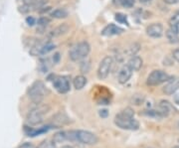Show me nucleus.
Here are the masks:
<instances>
[{"label":"nucleus","instance_id":"nucleus-1","mask_svg":"<svg viewBox=\"0 0 179 148\" xmlns=\"http://www.w3.org/2000/svg\"><path fill=\"white\" fill-rule=\"evenodd\" d=\"M115 123L125 130H137L139 127V122L134 118V111L130 108H126L117 113L115 117Z\"/></svg>","mask_w":179,"mask_h":148},{"label":"nucleus","instance_id":"nucleus-2","mask_svg":"<svg viewBox=\"0 0 179 148\" xmlns=\"http://www.w3.org/2000/svg\"><path fill=\"white\" fill-rule=\"evenodd\" d=\"M67 134H68V140L78 141L80 143L87 145H94L98 143L99 141L98 136L95 133L87 130H74L67 132Z\"/></svg>","mask_w":179,"mask_h":148},{"label":"nucleus","instance_id":"nucleus-3","mask_svg":"<svg viewBox=\"0 0 179 148\" xmlns=\"http://www.w3.org/2000/svg\"><path fill=\"white\" fill-rule=\"evenodd\" d=\"M49 94V90L45 84L41 81H36L28 90V96L34 104H39L43 101L45 96Z\"/></svg>","mask_w":179,"mask_h":148},{"label":"nucleus","instance_id":"nucleus-4","mask_svg":"<svg viewBox=\"0 0 179 148\" xmlns=\"http://www.w3.org/2000/svg\"><path fill=\"white\" fill-rule=\"evenodd\" d=\"M50 110L49 105L47 104H37L36 108L31 109L27 114V122L30 125L40 124L44 120V116Z\"/></svg>","mask_w":179,"mask_h":148},{"label":"nucleus","instance_id":"nucleus-5","mask_svg":"<svg viewBox=\"0 0 179 148\" xmlns=\"http://www.w3.org/2000/svg\"><path fill=\"white\" fill-rule=\"evenodd\" d=\"M91 47L89 43L86 42V41H82V42L76 44L71 48V50L69 51V57L72 61L77 62V61L85 59L89 55Z\"/></svg>","mask_w":179,"mask_h":148},{"label":"nucleus","instance_id":"nucleus-6","mask_svg":"<svg viewBox=\"0 0 179 148\" xmlns=\"http://www.w3.org/2000/svg\"><path fill=\"white\" fill-rule=\"evenodd\" d=\"M170 79V76L167 73L163 72L161 70H154L147 76L146 84L150 86H155L165 83V81H169Z\"/></svg>","mask_w":179,"mask_h":148},{"label":"nucleus","instance_id":"nucleus-7","mask_svg":"<svg viewBox=\"0 0 179 148\" xmlns=\"http://www.w3.org/2000/svg\"><path fill=\"white\" fill-rule=\"evenodd\" d=\"M112 65H114V58L111 57V56H106L101 61L98 72H97V75H98V78L100 80H105L109 76Z\"/></svg>","mask_w":179,"mask_h":148},{"label":"nucleus","instance_id":"nucleus-8","mask_svg":"<svg viewBox=\"0 0 179 148\" xmlns=\"http://www.w3.org/2000/svg\"><path fill=\"white\" fill-rule=\"evenodd\" d=\"M53 86H54V88L57 90L58 93H60V94L68 93V91L70 90V88H71L69 76H54Z\"/></svg>","mask_w":179,"mask_h":148},{"label":"nucleus","instance_id":"nucleus-9","mask_svg":"<svg viewBox=\"0 0 179 148\" xmlns=\"http://www.w3.org/2000/svg\"><path fill=\"white\" fill-rule=\"evenodd\" d=\"M163 32L164 29L160 23H153L146 28V34L151 38H160L162 37Z\"/></svg>","mask_w":179,"mask_h":148},{"label":"nucleus","instance_id":"nucleus-10","mask_svg":"<svg viewBox=\"0 0 179 148\" xmlns=\"http://www.w3.org/2000/svg\"><path fill=\"white\" fill-rule=\"evenodd\" d=\"M178 90H179V78H177V76L171 78L169 81H167V84L163 88V91L168 95L175 94Z\"/></svg>","mask_w":179,"mask_h":148},{"label":"nucleus","instance_id":"nucleus-11","mask_svg":"<svg viewBox=\"0 0 179 148\" xmlns=\"http://www.w3.org/2000/svg\"><path fill=\"white\" fill-rule=\"evenodd\" d=\"M124 32H125V30L122 28L116 26L115 24H110L104 28V30L101 31V35H103V36H106V37H111V36H115V35H120Z\"/></svg>","mask_w":179,"mask_h":148},{"label":"nucleus","instance_id":"nucleus-12","mask_svg":"<svg viewBox=\"0 0 179 148\" xmlns=\"http://www.w3.org/2000/svg\"><path fill=\"white\" fill-rule=\"evenodd\" d=\"M132 72H134V71H132L127 65L124 66V67L120 69L119 76H117V81H119V83L120 84L127 83V81H130V79L131 78Z\"/></svg>","mask_w":179,"mask_h":148},{"label":"nucleus","instance_id":"nucleus-13","mask_svg":"<svg viewBox=\"0 0 179 148\" xmlns=\"http://www.w3.org/2000/svg\"><path fill=\"white\" fill-rule=\"evenodd\" d=\"M70 30V26L67 23H63L59 25L58 27H56L54 30L50 32V37L51 38H56V37H60V36H63V35L67 34Z\"/></svg>","mask_w":179,"mask_h":148},{"label":"nucleus","instance_id":"nucleus-14","mask_svg":"<svg viewBox=\"0 0 179 148\" xmlns=\"http://www.w3.org/2000/svg\"><path fill=\"white\" fill-rule=\"evenodd\" d=\"M132 71H139L142 67V59L139 56H132L126 64Z\"/></svg>","mask_w":179,"mask_h":148},{"label":"nucleus","instance_id":"nucleus-15","mask_svg":"<svg viewBox=\"0 0 179 148\" xmlns=\"http://www.w3.org/2000/svg\"><path fill=\"white\" fill-rule=\"evenodd\" d=\"M53 122L55 126H61L68 123L69 118L64 112H59V113H57L55 116H53Z\"/></svg>","mask_w":179,"mask_h":148},{"label":"nucleus","instance_id":"nucleus-16","mask_svg":"<svg viewBox=\"0 0 179 148\" xmlns=\"http://www.w3.org/2000/svg\"><path fill=\"white\" fill-rule=\"evenodd\" d=\"M173 110L172 105L170 104L169 101L167 100H161L160 104H159V111L162 113L163 117L169 115L170 112Z\"/></svg>","mask_w":179,"mask_h":148},{"label":"nucleus","instance_id":"nucleus-17","mask_svg":"<svg viewBox=\"0 0 179 148\" xmlns=\"http://www.w3.org/2000/svg\"><path fill=\"white\" fill-rule=\"evenodd\" d=\"M88 83V81H87V78L83 75H80V76H77L76 78L74 79L73 81V85H74V88L79 90H82L84 88V86L87 85Z\"/></svg>","mask_w":179,"mask_h":148},{"label":"nucleus","instance_id":"nucleus-18","mask_svg":"<svg viewBox=\"0 0 179 148\" xmlns=\"http://www.w3.org/2000/svg\"><path fill=\"white\" fill-rule=\"evenodd\" d=\"M68 15H69V13L65 8H57V9H55L54 11H52V13H51V16H52L53 18H56V19L67 18Z\"/></svg>","mask_w":179,"mask_h":148},{"label":"nucleus","instance_id":"nucleus-19","mask_svg":"<svg viewBox=\"0 0 179 148\" xmlns=\"http://www.w3.org/2000/svg\"><path fill=\"white\" fill-rule=\"evenodd\" d=\"M169 26L172 31H174L175 33H179V12L169 19Z\"/></svg>","mask_w":179,"mask_h":148},{"label":"nucleus","instance_id":"nucleus-20","mask_svg":"<svg viewBox=\"0 0 179 148\" xmlns=\"http://www.w3.org/2000/svg\"><path fill=\"white\" fill-rule=\"evenodd\" d=\"M166 35V38L168 40V42L171 43V44H177L179 43V36L178 34L175 33L174 31H172L171 29H168L167 31L165 32Z\"/></svg>","mask_w":179,"mask_h":148},{"label":"nucleus","instance_id":"nucleus-21","mask_svg":"<svg viewBox=\"0 0 179 148\" xmlns=\"http://www.w3.org/2000/svg\"><path fill=\"white\" fill-rule=\"evenodd\" d=\"M56 48V45L53 44L52 42H50V41H48V42H46L44 44V46L42 47V49H41V52H40V55H47L48 53L52 52V51Z\"/></svg>","mask_w":179,"mask_h":148},{"label":"nucleus","instance_id":"nucleus-22","mask_svg":"<svg viewBox=\"0 0 179 148\" xmlns=\"http://www.w3.org/2000/svg\"><path fill=\"white\" fill-rule=\"evenodd\" d=\"M91 70V61L88 59H84L80 64V71L82 74H88Z\"/></svg>","mask_w":179,"mask_h":148},{"label":"nucleus","instance_id":"nucleus-23","mask_svg":"<svg viewBox=\"0 0 179 148\" xmlns=\"http://www.w3.org/2000/svg\"><path fill=\"white\" fill-rule=\"evenodd\" d=\"M65 140H68V134L66 131L58 132V133H56L53 137V141L55 143H61V142H63Z\"/></svg>","mask_w":179,"mask_h":148},{"label":"nucleus","instance_id":"nucleus-24","mask_svg":"<svg viewBox=\"0 0 179 148\" xmlns=\"http://www.w3.org/2000/svg\"><path fill=\"white\" fill-rule=\"evenodd\" d=\"M140 50V45L139 43H134L131 44L129 48H127L126 50V55L127 56H135V54L139 52V51Z\"/></svg>","mask_w":179,"mask_h":148},{"label":"nucleus","instance_id":"nucleus-25","mask_svg":"<svg viewBox=\"0 0 179 148\" xmlns=\"http://www.w3.org/2000/svg\"><path fill=\"white\" fill-rule=\"evenodd\" d=\"M144 114H146L147 116H150V117H154V118H161V117H163L162 113L159 111V109L157 110H145Z\"/></svg>","mask_w":179,"mask_h":148},{"label":"nucleus","instance_id":"nucleus-26","mask_svg":"<svg viewBox=\"0 0 179 148\" xmlns=\"http://www.w3.org/2000/svg\"><path fill=\"white\" fill-rule=\"evenodd\" d=\"M51 23V19L48 18V17H40L38 19V21H37V24H38V26L39 27H43L45 28L46 26H48V25Z\"/></svg>","mask_w":179,"mask_h":148},{"label":"nucleus","instance_id":"nucleus-27","mask_svg":"<svg viewBox=\"0 0 179 148\" xmlns=\"http://www.w3.org/2000/svg\"><path fill=\"white\" fill-rule=\"evenodd\" d=\"M37 148H56L55 142L50 141V140H44L43 142H41L40 145Z\"/></svg>","mask_w":179,"mask_h":148},{"label":"nucleus","instance_id":"nucleus-28","mask_svg":"<svg viewBox=\"0 0 179 148\" xmlns=\"http://www.w3.org/2000/svg\"><path fill=\"white\" fill-rule=\"evenodd\" d=\"M115 20L117 22L122 23V24H126L129 26V22H127V18L125 15L121 14V13H116L115 14Z\"/></svg>","mask_w":179,"mask_h":148},{"label":"nucleus","instance_id":"nucleus-29","mask_svg":"<svg viewBox=\"0 0 179 148\" xmlns=\"http://www.w3.org/2000/svg\"><path fill=\"white\" fill-rule=\"evenodd\" d=\"M120 3L121 6H124L125 8H131L134 5V0H120Z\"/></svg>","mask_w":179,"mask_h":148},{"label":"nucleus","instance_id":"nucleus-30","mask_svg":"<svg viewBox=\"0 0 179 148\" xmlns=\"http://www.w3.org/2000/svg\"><path fill=\"white\" fill-rule=\"evenodd\" d=\"M143 100H144V96L142 95H134L132 96V101H134V104H141L143 103Z\"/></svg>","mask_w":179,"mask_h":148},{"label":"nucleus","instance_id":"nucleus-31","mask_svg":"<svg viewBox=\"0 0 179 148\" xmlns=\"http://www.w3.org/2000/svg\"><path fill=\"white\" fill-rule=\"evenodd\" d=\"M172 57H173V59L176 61V62L179 63V48H177V49H175L174 51H173V52H172Z\"/></svg>","mask_w":179,"mask_h":148},{"label":"nucleus","instance_id":"nucleus-32","mask_svg":"<svg viewBox=\"0 0 179 148\" xmlns=\"http://www.w3.org/2000/svg\"><path fill=\"white\" fill-rule=\"evenodd\" d=\"M35 18L34 17H32V16H28L27 18H26V23L29 25V26H33V25L35 24Z\"/></svg>","mask_w":179,"mask_h":148},{"label":"nucleus","instance_id":"nucleus-33","mask_svg":"<svg viewBox=\"0 0 179 148\" xmlns=\"http://www.w3.org/2000/svg\"><path fill=\"white\" fill-rule=\"evenodd\" d=\"M60 59H61L60 53H55L53 55V63L54 64H58L60 62Z\"/></svg>","mask_w":179,"mask_h":148},{"label":"nucleus","instance_id":"nucleus-34","mask_svg":"<svg viewBox=\"0 0 179 148\" xmlns=\"http://www.w3.org/2000/svg\"><path fill=\"white\" fill-rule=\"evenodd\" d=\"M18 148H36L32 143H29V142H25V143L21 144Z\"/></svg>","mask_w":179,"mask_h":148},{"label":"nucleus","instance_id":"nucleus-35","mask_svg":"<svg viewBox=\"0 0 179 148\" xmlns=\"http://www.w3.org/2000/svg\"><path fill=\"white\" fill-rule=\"evenodd\" d=\"M166 4H169V5H173V4H176L178 3L179 0H163Z\"/></svg>","mask_w":179,"mask_h":148},{"label":"nucleus","instance_id":"nucleus-36","mask_svg":"<svg viewBox=\"0 0 179 148\" xmlns=\"http://www.w3.org/2000/svg\"><path fill=\"white\" fill-rule=\"evenodd\" d=\"M100 115L101 117H106L107 116V110L103 109V110H100Z\"/></svg>","mask_w":179,"mask_h":148},{"label":"nucleus","instance_id":"nucleus-37","mask_svg":"<svg viewBox=\"0 0 179 148\" xmlns=\"http://www.w3.org/2000/svg\"><path fill=\"white\" fill-rule=\"evenodd\" d=\"M174 101H175L177 104H179V95H174Z\"/></svg>","mask_w":179,"mask_h":148},{"label":"nucleus","instance_id":"nucleus-38","mask_svg":"<svg viewBox=\"0 0 179 148\" xmlns=\"http://www.w3.org/2000/svg\"><path fill=\"white\" fill-rule=\"evenodd\" d=\"M33 0H24V3H31Z\"/></svg>","mask_w":179,"mask_h":148},{"label":"nucleus","instance_id":"nucleus-39","mask_svg":"<svg viewBox=\"0 0 179 148\" xmlns=\"http://www.w3.org/2000/svg\"><path fill=\"white\" fill-rule=\"evenodd\" d=\"M148 1H150V0H139V2H142V3H146Z\"/></svg>","mask_w":179,"mask_h":148},{"label":"nucleus","instance_id":"nucleus-40","mask_svg":"<svg viewBox=\"0 0 179 148\" xmlns=\"http://www.w3.org/2000/svg\"><path fill=\"white\" fill-rule=\"evenodd\" d=\"M62 148H73V147L70 146V145H65V146H63Z\"/></svg>","mask_w":179,"mask_h":148}]
</instances>
